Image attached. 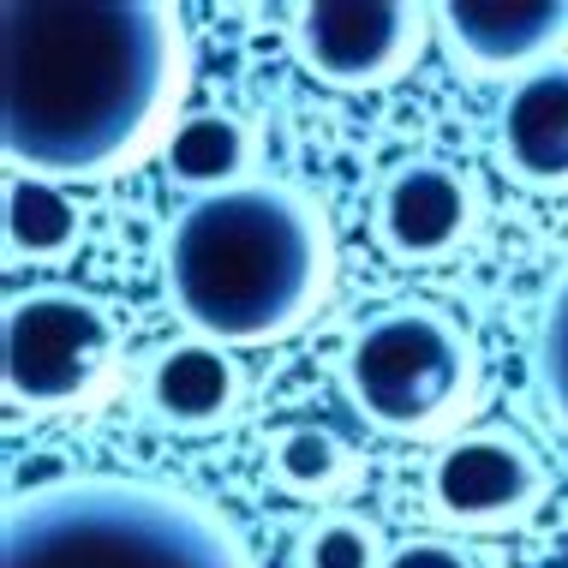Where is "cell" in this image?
Instances as JSON below:
<instances>
[{
	"mask_svg": "<svg viewBox=\"0 0 568 568\" xmlns=\"http://www.w3.org/2000/svg\"><path fill=\"white\" fill-rule=\"evenodd\" d=\"M186 19L168 0H7L0 150L7 174L84 186L144 162L180 126Z\"/></svg>",
	"mask_w": 568,
	"mask_h": 568,
	"instance_id": "obj_1",
	"label": "cell"
},
{
	"mask_svg": "<svg viewBox=\"0 0 568 568\" xmlns=\"http://www.w3.org/2000/svg\"><path fill=\"white\" fill-rule=\"evenodd\" d=\"M162 287L180 324L216 347L287 342L335 287V234L312 192L245 180L192 197L162 240Z\"/></svg>",
	"mask_w": 568,
	"mask_h": 568,
	"instance_id": "obj_2",
	"label": "cell"
},
{
	"mask_svg": "<svg viewBox=\"0 0 568 568\" xmlns=\"http://www.w3.org/2000/svg\"><path fill=\"white\" fill-rule=\"evenodd\" d=\"M0 568H257L245 539L192 490L67 473L0 515Z\"/></svg>",
	"mask_w": 568,
	"mask_h": 568,
	"instance_id": "obj_3",
	"label": "cell"
},
{
	"mask_svg": "<svg viewBox=\"0 0 568 568\" xmlns=\"http://www.w3.org/2000/svg\"><path fill=\"white\" fill-rule=\"evenodd\" d=\"M479 342L443 305L402 300L372 312L342 353V389L383 437H449L479 402Z\"/></svg>",
	"mask_w": 568,
	"mask_h": 568,
	"instance_id": "obj_4",
	"label": "cell"
},
{
	"mask_svg": "<svg viewBox=\"0 0 568 568\" xmlns=\"http://www.w3.org/2000/svg\"><path fill=\"white\" fill-rule=\"evenodd\" d=\"M120 372V329L84 287H30L7 300L0 389L19 413H79L109 395Z\"/></svg>",
	"mask_w": 568,
	"mask_h": 568,
	"instance_id": "obj_5",
	"label": "cell"
},
{
	"mask_svg": "<svg viewBox=\"0 0 568 568\" xmlns=\"http://www.w3.org/2000/svg\"><path fill=\"white\" fill-rule=\"evenodd\" d=\"M437 37L432 7L413 0H305L287 12L300 67L329 90H383Z\"/></svg>",
	"mask_w": 568,
	"mask_h": 568,
	"instance_id": "obj_6",
	"label": "cell"
},
{
	"mask_svg": "<svg viewBox=\"0 0 568 568\" xmlns=\"http://www.w3.org/2000/svg\"><path fill=\"white\" fill-rule=\"evenodd\" d=\"M545 460L515 432H460L437 449L425 473V503L455 532H509L545 503Z\"/></svg>",
	"mask_w": 568,
	"mask_h": 568,
	"instance_id": "obj_7",
	"label": "cell"
},
{
	"mask_svg": "<svg viewBox=\"0 0 568 568\" xmlns=\"http://www.w3.org/2000/svg\"><path fill=\"white\" fill-rule=\"evenodd\" d=\"M437 42L467 79H509L568 54V0H443L432 7Z\"/></svg>",
	"mask_w": 568,
	"mask_h": 568,
	"instance_id": "obj_8",
	"label": "cell"
},
{
	"mask_svg": "<svg viewBox=\"0 0 568 568\" xmlns=\"http://www.w3.org/2000/svg\"><path fill=\"white\" fill-rule=\"evenodd\" d=\"M473 227H479L473 174L437 156L402 162L372 204V234L395 264H443L473 240Z\"/></svg>",
	"mask_w": 568,
	"mask_h": 568,
	"instance_id": "obj_9",
	"label": "cell"
},
{
	"mask_svg": "<svg viewBox=\"0 0 568 568\" xmlns=\"http://www.w3.org/2000/svg\"><path fill=\"white\" fill-rule=\"evenodd\" d=\"M497 162L527 192H545V197L568 192V54L503 90Z\"/></svg>",
	"mask_w": 568,
	"mask_h": 568,
	"instance_id": "obj_10",
	"label": "cell"
},
{
	"mask_svg": "<svg viewBox=\"0 0 568 568\" xmlns=\"http://www.w3.org/2000/svg\"><path fill=\"white\" fill-rule=\"evenodd\" d=\"M144 402L168 432H216L245 402V372L234 347H216L204 335L162 347L144 372Z\"/></svg>",
	"mask_w": 568,
	"mask_h": 568,
	"instance_id": "obj_11",
	"label": "cell"
},
{
	"mask_svg": "<svg viewBox=\"0 0 568 568\" xmlns=\"http://www.w3.org/2000/svg\"><path fill=\"white\" fill-rule=\"evenodd\" d=\"M252 162H257V138L227 109L180 114V126L168 132V144H162L168 186H180L192 197H216V192L245 186V180H252Z\"/></svg>",
	"mask_w": 568,
	"mask_h": 568,
	"instance_id": "obj_12",
	"label": "cell"
},
{
	"mask_svg": "<svg viewBox=\"0 0 568 568\" xmlns=\"http://www.w3.org/2000/svg\"><path fill=\"white\" fill-rule=\"evenodd\" d=\"M84 245V210L72 186L7 174V257L12 264H67Z\"/></svg>",
	"mask_w": 568,
	"mask_h": 568,
	"instance_id": "obj_13",
	"label": "cell"
},
{
	"mask_svg": "<svg viewBox=\"0 0 568 568\" xmlns=\"http://www.w3.org/2000/svg\"><path fill=\"white\" fill-rule=\"evenodd\" d=\"M270 479L300 503H329L359 479V460L329 425H282L270 437Z\"/></svg>",
	"mask_w": 568,
	"mask_h": 568,
	"instance_id": "obj_14",
	"label": "cell"
},
{
	"mask_svg": "<svg viewBox=\"0 0 568 568\" xmlns=\"http://www.w3.org/2000/svg\"><path fill=\"white\" fill-rule=\"evenodd\" d=\"M532 372H539V395L557 413V425L568 432V264L550 282L545 312H539V335H532Z\"/></svg>",
	"mask_w": 568,
	"mask_h": 568,
	"instance_id": "obj_15",
	"label": "cell"
},
{
	"mask_svg": "<svg viewBox=\"0 0 568 568\" xmlns=\"http://www.w3.org/2000/svg\"><path fill=\"white\" fill-rule=\"evenodd\" d=\"M389 550H383V532L365 515H324L312 520L300 545V568H383Z\"/></svg>",
	"mask_w": 568,
	"mask_h": 568,
	"instance_id": "obj_16",
	"label": "cell"
},
{
	"mask_svg": "<svg viewBox=\"0 0 568 568\" xmlns=\"http://www.w3.org/2000/svg\"><path fill=\"white\" fill-rule=\"evenodd\" d=\"M383 568H479V562H473L455 539H407V545L389 550Z\"/></svg>",
	"mask_w": 568,
	"mask_h": 568,
	"instance_id": "obj_17",
	"label": "cell"
}]
</instances>
